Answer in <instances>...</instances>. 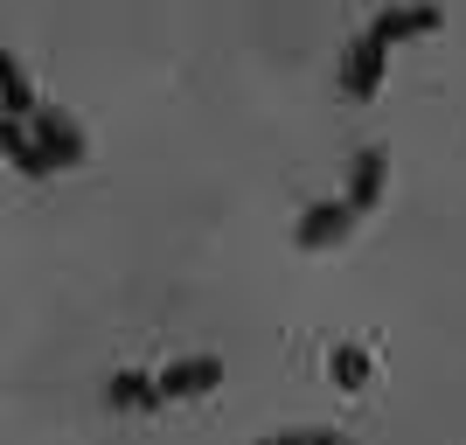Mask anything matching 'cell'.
Listing matches in <instances>:
<instances>
[{
	"instance_id": "1",
	"label": "cell",
	"mask_w": 466,
	"mask_h": 445,
	"mask_svg": "<svg viewBox=\"0 0 466 445\" xmlns=\"http://www.w3.org/2000/svg\"><path fill=\"white\" fill-rule=\"evenodd\" d=\"M390 49H397V42L383 35V28H362V35L349 42V63H341V91L349 97H376V84H383V63H390Z\"/></svg>"
},
{
	"instance_id": "2",
	"label": "cell",
	"mask_w": 466,
	"mask_h": 445,
	"mask_svg": "<svg viewBox=\"0 0 466 445\" xmlns=\"http://www.w3.org/2000/svg\"><path fill=\"white\" fill-rule=\"evenodd\" d=\"M28 139L42 147L49 175H56V167H84V133L63 112H42V105H35V112H28Z\"/></svg>"
},
{
	"instance_id": "3",
	"label": "cell",
	"mask_w": 466,
	"mask_h": 445,
	"mask_svg": "<svg viewBox=\"0 0 466 445\" xmlns=\"http://www.w3.org/2000/svg\"><path fill=\"white\" fill-rule=\"evenodd\" d=\"M355 223H362V216H355L349 202H313V209L292 223V244H299V251H334Z\"/></svg>"
},
{
	"instance_id": "4",
	"label": "cell",
	"mask_w": 466,
	"mask_h": 445,
	"mask_svg": "<svg viewBox=\"0 0 466 445\" xmlns=\"http://www.w3.org/2000/svg\"><path fill=\"white\" fill-rule=\"evenodd\" d=\"M160 404H181V397H209L216 383H223V362L216 355H181L175 369H160Z\"/></svg>"
},
{
	"instance_id": "5",
	"label": "cell",
	"mask_w": 466,
	"mask_h": 445,
	"mask_svg": "<svg viewBox=\"0 0 466 445\" xmlns=\"http://www.w3.org/2000/svg\"><path fill=\"white\" fill-rule=\"evenodd\" d=\"M383 181H390V154H383V147H362V154H355V175H349V195H341V202H349L355 216H370L376 202H383Z\"/></svg>"
},
{
	"instance_id": "6",
	"label": "cell",
	"mask_w": 466,
	"mask_h": 445,
	"mask_svg": "<svg viewBox=\"0 0 466 445\" xmlns=\"http://www.w3.org/2000/svg\"><path fill=\"white\" fill-rule=\"evenodd\" d=\"M105 404L112 410H160V383L147 369H118L112 383H105Z\"/></svg>"
},
{
	"instance_id": "7",
	"label": "cell",
	"mask_w": 466,
	"mask_h": 445,
	"mask_svg": "<svg viewBox=\"0 0 466 445\" xmlns=\"http://www.w3.org/2000/svg\"><path fill=\"white\" fill-rule=\"evenodd\" d=\"M0 160H7V167H21V175H49V160H42V147L28 139V126H21V118H0Z\"/></svg>"
},
{
	"instance_id": "8",
	"label": "cell",
	"mask_w": 466,
	"mask_h": 445,
	"mask_svg": "<svg viewBox=\"0 0 466 445\" xmlns=\"http://www.w3.org/2000/svg\"><path fill=\"white\" fill-rule=\"evenodd\" d=\"M28 112H35V91L21 77V63L0 49V118H21V126H28Z\"/></svg>"
},
{
	"instance_id": "9",
	"label": "cell",
	"mask_w": 466,
	"mask_h": 445,
	"mask_svg": "<svg viewBox=\"0 0 466 445\" xmlns=\"http://www.w3.org/2000/svg\"><path fill=\"white\" fill-rule=\"evenodd\" d=\"M334 383H341V389H362V383H370V355L355 349V341H349V349H334Z\"/></svg>"
},
{
	"instance_id": "10",
	"label": "cell",
	"mask_w": 466,
	"mask_h": 445,
	"mask_svg": "<svg viewBox=\"0 0 466 445\" xmlns=\"http://www.w3.org/2000/svg\"><path fill=\"white\" fill-rule=\"evenodd\" d=\"M279 445H349V431H328V425H313V431H279Z\"/></svg>"
},
{
	"instance_id": "11",
	"label": "cell",
	"mask_w": 466,
	"mask_h": 445,
	"mask_svg": "<svg viewBox=\"0 0 466 445\" xmlns=\"http://www.w3.org/2000/svg\"><path fill=\"white\" fill-rule=\"evenodd\" d=\"M258 445H279V439H258Z\"/></svg>"
}]
</instances>
